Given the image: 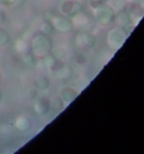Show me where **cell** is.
<instances>
[{
    "instance_id": "d6986e66",
    "label": "cell",
    "mask_w": 144,
    "mask_h": 154,
    "mask_svg": "<svg viewBox=\"0 0 144 154\" xmlns=\"http://www.w3.org/2000/svg\"><path fill=\"white\" fill-rule=\"evenodd\" d=\"M8 41H10V37H8L7 31L3 28H0V48L4 46V45H7Z\"/></svg>"
},
{
    "instance_id": "277c9868",
    "label": "cell",
    "mask_w": 144,
    "mask_h": 154,
    "mask_svg": "<svg viewBox=\"0 0 144 154\" xmlns=\"http://www.w3.org/2000/svg\"><path fill=\"white\" fill-rule=\"evenodd\" d=\"M74 42H76V46L81 51H88V49H92L95 46L97 38L94 34L88 32V31H80V32L76 35L74 38Z\"/></svg>"
},
{
    "instance_id": "3957f363",
    "label": "cell",
    "mask_w": 144,
    "mask_h": 154,
    "mask_svg": "<svg viewBox=\"0 0 144 154\" xmlns=\"http://www.w3.org/2000/svg\"><path fill=\"white\" fill-rule=\"evenodd\" d=\"M49 21L52 23L53 29H56V31H59L62 34L72 32L73 29H74L73 20L67 16H52Z\"/></svg>"
},
{
    "instance_id": "9a60e30c",
    "label": "cell",
    "mask_w": 144,
    "mask_h": 154,
    "mask_svg": "<svg viewBox=\"0 0 144 154\" xmlns=\"http://www.w3.org/2000/svg\"><path fill=\"white\" fill-rule=\"evenodd\" d=\"M49 85H51V80H49L46 76H39L38 79L35 80V87L41 91H44V90H48Z\"/></svg>"
},
{
    "instance_id": "44dd1931",
    "label": "cell",
    "mask_w": 144,
    "mask_h": 154,
    "mask_svg": "<svg viewBox=\"0 0 144 154\" xmlns=\"http://www.w3.org/2000/svg\"><path fill=\"white\" fill-rule=\"evenodd\" d=\"M6 20H7V18H6V14H4L3 11H0V27L6 23Z\"/></svg>"
},
{
    "instance_id": "7402d4cb",
    "label": "cell",
    "mask_w": 144,
    "mask_h": 154,
    "mask_svg": "<svg viewBox=\"0 0 144 154\" xmlns=\"http://www.w3.org/2000/svg\"><path fill=\"white\" fill-rule=\"evenodd\" d=\"M127 3H139V2H141V0H126Z\"/></svg>"
},
{
    "instance_id": "52a82bcc",
    "label": "cell",
    "mask_w": 144,
    "mask_h": 154,
    "mask_svg": "<svg viewBox=\"0 0 144 154\" xmlns=\"http://www.w3.org/2000/svg\"><path fill=\"white\" fill-rule=\"evenodd\" d=\"M34 109H35V114L44 116V115L49 114L51 109H52V104H51V100L46 97H39L34 104Z\"/></svg>"
},
{
    "instance_id": "5b68a950",
    "label": "cell",
    "mask_w": 144,
    "mask_h": 154,
    "mask_svg": "<svg viewBox=\"0 0 144 154\" xmlns=\"http://www.w3.org/2000/svg\"><path fill=\"white\" fill-rule=\"evenodd\" d=\"M126 37L127 35L124 34V31L122 28H113L106 35V42H108V45L113 51H118L123 45L124 41H126Z\"/></svg>"
},
{
    "instance_id": "5bb4252c",
    "label": "cell",
    "mask_w": 144,
    "mask_h": 154,
    "mask_svg": "<svg viewBox=\"0 0 144 154\" xmlns=\"http://www.w3.org/2000/svg\"><path fill=\"white\" fill-rule=\"evenodd\" d=\"M72 20H73V24H74V27H78V28L84 27V25L88 23L87 16H85L83 11L78 13V14H76L74 17H72Z\"/></svg>"
},
{
    "instance_id": "7c38bea8",
    "label": "cell",
    "mask_w": 144,
    "mask_h": 154,
    "mask_svg": "<svg viewBox=\"0 0 144 154\" xmlns=\"http://www.w3.org/2000/svg\"><path fill=\"white\" fill-rule=\"evenodd\" d=\"M51 53L56 57L57 60L64 62L66 59H67V51H66L63 46H53L52 51H51Z\"/></svg>"
},
{
    "instance_id": "ba28073f",
    "label": "cell",
    "mask_w": 144,
    "mask_h": 154,
    "mask_svg": "<svg viewBox=\"0 0 144 154\" xmlns=\"http://www.w3.org/2000/svg\"><path fill=\"white\" fill-rule=\"evenodd\" d=\"M78 95V91L74 90L73 87H62L59 91V98L63 101L64 105H69L72 101H74Z\"/></svg>"
},
{
    "instance_id": "e0dca14e",
    "label": "cell",
    "mask_w": 144,
    "mask_h": 154,
    "mask_svg": "<svg viewBox=\"0 0 144 154\" xmlns=\"http://www.w3.org/2000/svg\"><path fill=\"white\" fill-rule=\"evenodd\" d=\"M16 49H17V52L18 53H25V52H28L29 51V44L28 42H25L24 39H18L16 42Z\"/></svg>"
},
{
    "instance_id": "7a4b0ae2",
    "label": "cell",
    "mask_w": 144,
    "mask_h": 154,
    "mask_svg": "<svg viewBox=\"0 0 144 154\" xmlns=\"http://www.w3.org/2000/svg\"><path fill=\"white\" fill-rule=\"evenodd\" d=\"M94 16H95V20L102 25H108L116 20V11L112 7H109L105 2L94 8Z\"/></svg>"
},
{
    "instance_id": "8fae6325",
    "label": "cell",
    "mask_w": 144,
    "mask_h": 154,
    "mask_svg": "<svg viewBox=\"0 0 144 154\" xmlns=\"http://www.w3.org/2000/svg\"><path fill=\"white\" fill-rule=\"evenodd\" d=\"M106 4H108L109 7H112L116 13H119L122 10H126L127 2L126 0H106Z\"/></svg>"
},
{
    "instance_id": "30bf717a",
    "label": "cell",
    "mask_w": 144,
    "mask_h": 154,
    "mask_svg": "<svg viewBox=\"0 0 144 154\" xmlns=\"http://www.w3.org/2000/svg\"><path fill=\"white\" fill-rule=\"evenodd\" d=\"M116 20L119 21L120 28H123L124 25H127V24H130V23H133L130 13H127L126 10H122V11L116 13Z\"/></svg>"
},
{
    "instance_id": "cb8c5ba5",
    "label": "cell",
    "mask_w": 144,
    "mask_h": 154,
    "mask_svg": "<svg viewBox=\"0 0 144 154\" xmlns=\"http://www.w3.org/2000/svg\"><path fill=\"white\" fill-rule=\"evenodd\" d=\"M0 101H2V93H0Z\"/></svg>"
},
{
    "instance_id": "6da1fadb",
    "label": "cell",
    "mask_w": 144,
    "mask_h": 154,
    "mask_svg": "<svg viewBox=\"0 0 144 154\" xmlns=\"http://www.w3.org/2000/svg\"><path fill=\"white\" fill-rule=\"evenodd\" d=\"M53 48V44L49 35H45V34H35L34 37L31 38V42H29V52L36 57V59H42L44 56L49 55L51 51Z\"/></svg>"
},
{
    "instance_id": "603a6c76",
    "label": "cell",
    "mask_w": 144,
    "mask_h": 154,
    "mask_svg": "<svg viewBox=\"0 0 144 154\" xmlns=\"http://www.w3.org/2000/svg\"><path fill=\"white\" fill-rule=\"evenodd\" d=\"M88 2H105V0H88Z\"/></svg>"
},
{
    "instance_id": "ac0fdd59",
    "label": "cell",
    "mask_w": 144,
    "mask_h": 154,
    "mask_svg": "<svg viewBox=\"0 0 144 154\" xmlns=\"http://www.w3.org/2000/svg\"><path fill=\"white\" fill-rule=\"evenodd\" d=\"M35 60H36V57L32 55L31 52H25V53H23V62H24L27 66H32L34 63H35Z\"/></svg>"
},
{
    "instance_id": "2e32d148",
    "label": "cell",
    "mask_w": 144,
    "mask_h": 154,
    "mask_svg": "<svg viewBox=\"0 0 144 154\" xmlns=\"http://www.w3.org/2000/svg\"><path fill=\"white\" fill-rule=\"evenodd\" d=\"M39 32L41 34H45V35H51L53 32V25L52 23L49 20H44L42 24H41V28H39Z\"/></svg>"
},
{
    "instance_id": "9c48e42d",
    "label": "cell",
    "mask_w": 144,
    "mask_h": 154,
    "mask_svg": "<svg viewBox=\"0 0 144 154\" xmlns=\"http://www.w3.org/2000/svg\"><path fill=\"white\" fill-rule=\"evenodd\" d=\"M53 74H55L57 79H70V76L73 74V70L69 65H66L64 62H62L59 65V67L53 72Z\"/></svg>"
},
{
    "instance_id": "ffe728a7",
    "label": "cell",
    "mask_w": 144,
    "mask_h": 154,
    "mask_svg": "<svg viewBox=\"0 0 144 154\" xmlns=\"http://www.w3.org/2000/svg\"><path fill=\"white\" fill-rule=\"evenodd\" d=\"M21 0H0V6H4V7H8V6H16L18 4Z\"/></svg>"
},
{
    "instance_id": "8992f818",
    "label": "cell",
    "mask_w": 144,
    "mask_h": 154,
    "mask_svg": "<svg viewBox=\"0 0 144 154\" xmlns=\"http://www.w3.org/2000/svg\"><path fill=\"white\" fill-rule=\"evenodd\" d=\"M59 10L63 16L67 17H74L76 14L83 11V4L76 2V0H63L62 3L59 4Z\"/></svg>"
},
{
    "instance_id": "d4e9b609",
    "label": "cell",
    "mask_w": 144,
    "mask_h": 154,
    "mask_svg": "<svg viewBox=\"0 0 144 154\" xmlns=\"http://www.w3.org/2000/svg\"><path fill=\"white\" fill-rule=\"evenodd\" d=\"M0 79H2V73H0Z\"/></svg>"
},
{
    "instance_id": "4fadbf2b",
    "label": "cell",
    "mask_w": 144,
    "mask_h": 154,
    "mask_svg": "<svg viewBox=\"0 0 144 154\" xmlns=\"http://www.w3.org/2000/svg\"><path fill=\"white\" fill-rule=\"evenodd\" d=\"M14 125H16V128L20 130V132H27V130L29 129L31 123H29V121L25 116H18L16 119V122H14Z\"/></svg>"
}]
</instances>
